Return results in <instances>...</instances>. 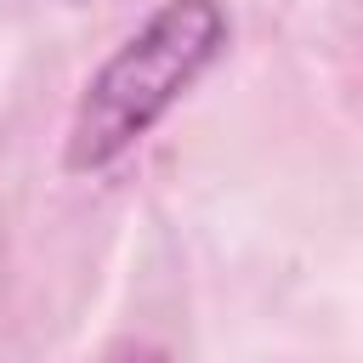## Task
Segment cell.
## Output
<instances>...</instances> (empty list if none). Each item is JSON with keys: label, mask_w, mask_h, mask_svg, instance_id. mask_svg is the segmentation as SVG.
I'll list each match as a JSON object with an SVG mask.
<instances>
[{"label": "cell", "mask_w": 363, "mask_h": 363, "mask_svg": "<svg viewBox=\"0 0 363 363\" xmlns=\"http://www.w3.org/2000/svg\"><path fill=\"white\" fill-rule=\"evenodd\" d=\"M227 40L216 0H164L142 34H130L85 85L68 125V170H102L210 68Z\"/></svg>", "instance_id": "cell-1"}]
</instances>
